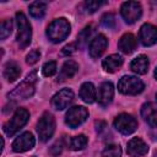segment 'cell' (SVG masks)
Returning a JSON list of instances; mask_svg holds the SVG:
<instances>
[{"instance_id": "cell-1", "label": "cell", "mask_w": 157, "mask_h": 157, "mask_svg": "<svg viewBox=\"0 0 157 157\" xmlns=\"http://www.w3.org/2000/svg\"><path fill=\"white\" fill-rule=\"evenodd\" d=\"M36 82H37V71H32L26 76L23 81L20 82V85L11 91L7 97L10 99H27L34 93L36 88Z\"/></svg>"}, {"instance_id": "cell-2", "label": "cell", "mask_w": 157, "mask_h": 157, "mask_svg": "<svg viewBox=\"0 0 157 157\" xmlns=\"http://www.w3.org/2000/svg\"><path fill=\"white\" fill-rule=\"evenodd\" d=\"M70 23L66 18L60 17L54 20L47 28V37L49 38L50 42L53 43H60L64 39H66V37L70 33Z\"/></svg>"}, {"instance_id": "cell-3", "label": "cell", "mask_w": 157, "mask_h": 157, "mask_svg": "<svg viewBox=\"0 0 157 157\" xmlns=\"http://www.w3.org/2000/svg\"><path fill=\"white\" fill-rule=\"evenodd\" d=\"M16 23H17V44L21 49H25L26 47L29 45L31 38H32V29L31 25L27 20V17L22 12L16 13Z\"/></svg>"}, {"instance_id": "cell-4", "label": "cell", "mask_w": 157, "mask_h": 157, "mask_svg": "<svg viewBox=\"0 0 157 157\" xmlns=\"http://www.w3.org/2000/svg\"><path fill=\"white\" fill-rule=\"evenodd\" d=\"M28 119H29V113L23 108H18L12 115V118L4 125L5 134L7 136H13L17 131H20V129H22L27 124Z\"/></svg>"}, {"instance_id": "cell-5", "label": "cell", "mask_w": 157, "mask_h": 157, "mask_svg": "<svg viewBox=\"0 0 157 157\" xmlns=\"http://www.w3.org/2000/svg\"><path fill=\"white\" fill-rule=\"evenodd\" d=\"M145 88L144 82L136 77V76H130V75H125L123 76L119 82H118V90L123 93V94H130V96H135L140 92H142Z\"/></svg>"}, {"instance_id": "cell-6", "label": "cell", "mask_w": 157, "mask_h": 157, "mask_svg": "<svg viewBox=\"0 0 157 157\" xmlns=\"http://www.w3.org/2000/svg\"><path fill=\"white\" fill-rule=\"evenodd\" d=\"M54 130H55V120H54V117L50 114V113H44L38 124H37V131H38V135H39V139L42 141H48L53 134H54Z\"/></svg>"}, {"instance_id": "cell-7", "label": "cell", "mask_w": 157, "mask_h": 157, "mask_svg": "<svg viewBox=\"0 0 157 157\" xmlns=\"http://www.w3.org/2000/svg\"><path fill=\"white\" fill-rule=\"evenodd\" d=\"M114 128L121 132L123 135H129V134H132L136 128H137V121L136 119L131 115V114H126V113H123V114H119L115 119H114Z\"/></svg>"}, {"instance_id": "cell-8", "label": "cell", "mask_w": 157, "mask_h": 157, "mask_svg": "<svg viewBox=\"0 0 157 157\" xmlns=\"http://www.w3.org/2000/svg\"><path fill=\"white\" fill-rule=\"evenodd\" d=\"M120 13L126 23H134L141 17L142 7L137 1H125L120 7Z\"/></svg>"}, {"instance_id": "cell-9", "label": "cell", "mask_w": 157, "mask_h": 157, "mask_svg": "<svg viewBox=\"0 0 157 157\" xmlns=\"http://www.w3.org/2000/svg\"><path fill=\"white\" fill-rule=\"evenodd\" d=\"M87 117H88V112H87V109L85 107L75 105V107H72V108H70L67 110L66 117H65V123L70 128L75 129V128L80 126L82 123H85Z\"/></svg>"}, {"instance_id": "cell-10", "label": "cell", "mask_w": 157, "mask_h": 157, "mask_svg": "<svg viewBox=\"0 0 157 157\" xmlns=\"http://www.w3.org/2000/svg\"><path fill=\"white\" fill-rule=\"evenodd\" d=\"M74 101V92L70 88H63L52 98V105L56 110H64Z\"/></svg>"}, {"instance_id": "cell-11", "label": "cell", "mask_w": 157, "mask_h": 157, "mask_svg": "<svg viewBox=\"0 0 157 157\" xmlns=\"http://www.w3.org/2000/svg\"><path fill=\"white\" fill-rule=\"evenodd\" d=\"M34 144H36V140H34V136L32 135V132L26 131L13 140L12 150L15 152H26L28 150H32L34 147Z\"/></svg>"}, {"instance_id": "cell-12", "label": "cell", "mask_w": 157, "mask_h": 157, "mask_svg": "<svg viewBox=\"0 0 157 157\" xmlns=\"http://www.w3.org/2000/svg\"><path fill=\"white\" fill-rule=\"evenodd\" d=\"M140 42L145 47H151L157 43V27L151 23H145L140 28Z\"/></svg>"}, {"instance_id": "cell-13", "label": "cell", "mask_w": 157, "mask_h": 157, "mask_svg": "<svg viewBox=\"0 0 157 157\" xmlns=\"http://www.w3.org/2000/svg\"><path fill=\"white\" fill-rule=\"evenodd\" d=\"M107 45H108V39L105 38V36H103V34L96 36L90 43V48H88L90 55L93 59L99 58L107 49Z\"/></svg>"}, {"instance_id": "cell-14", "label": "cell", "mask_w": 157, "mask_h": 157, "mask_svg": "<svg viewBox=\"0 0 157 157\" xmlns=\"http://www.w3.org/2000/svg\"><path fill=\"white\" fill-rule=\"evenodd\" d=\"M126 152L131 157H140L148 152V146L140 139V137H132L128 142Z\"/></svg>"}, {"instance_id": "cell-15", "label": "cell", "mask_w": 157, "mask_h": 157, "mask_svg": "<svg viewBox=\"0 0 157 157\" xmlns=\"http://www.w3.org/2000/svg\"><path fill=\"white\" fill-rule=\"evenodd\" d=\"M113 96H114V86L110 82H103L99 86L98 93H97L98 103L102 107H105V105H108L112 102Z\"/></svg>"}, {"instance_id": "cell-16", "label": "cell", "mask_w": 157, "mask_h": 157, "mask_svg": "<svg viewBox=\"0 0 157 157\" xmlns=\"http://www.w3.org/2000/svg\"><path fill=\"white\" fill-rule=\"evenodd\" d=\"M141 115L150 126L157 128V108L152 103H145L142 105Z\"/></svg>"}, {"instance_id": "cell-17", "label": "cell", "mask_w": 157, "mask_h": 157, "mask_svg": "<svg viewBox=\"0 0 157 157\" xmlns=\"http://www.w3.org/2000/svg\"><path fill=\"white\" fill-rule=\"evenodd\" d=\"M118 48L120 52L125 53V54H130L135 50L136 48V38L134 34L131 33H125L124 36H121V38L118 42Z\"/></svg>"}, {"instance_id": "cell-18", "label": "cell", "mask_w": 157, "mask_h": 157, "mask_svg": "<svg viewBox=\"0 0 157 157\" xmlns=\"http://www.w3.org/2000/svg\"><path fill=\"white\" fill-rule=\"evenodd\" d=\"M123 65V58L119 54H112L108 55L102 61V66L107 72H114Z\"/></svg>"}, {"instance_id": "cell-19", "label": "cell", "mask_w": 157, "mask_h": 157, "mask_svg": "<svg viewBox=\"0 0 157 157\" xmlns=\"http://www.w3.org/2000/svg\"><path fill=\"white\" fill-rule=\"evenodd\" d=\"M80 97L85 103H93L97 98L96 87L91 82H85L81 85L80 88Z\"/></svg>"}, {"instance_id": "cell-20", "label": "cell", "mask_w": 157, "mask_h": 157, "mask_svg": "<svg viewBox=\"0 0 157 157\" xmlns=\"http://www.w3.org/2000/svg\"><path fill=\"white\" fill-rule=\"evenodd\" d=\"M130 69L139 75H144L147 72L148 70V59L146 55L141 54L137 55L135 59H132V61L130 63Z\"/></svg>"}, {"instance_id": "cell-21", "label": "cell", "mask_w": 157, "mask_h": 157, "mask_svg": "<svg viewBox=\"0 0 157 157\" xmlns=\"http://www.w3.org/2000/svg\"><path fill=\"white\" fill-rule=\"evenodd\" d=\"M21 75V69L17 63L15 61H7L4 67V76L9 82L16 81Z\"/></svg>"}, {"instance_id": "cell-22", "label": "cell", "mask_w": 157, "mask_h": 157, "mask_svg": "<svg viewBox=\"0 0 157 157\" xmlns=\"http://www.w3.org/2000/svg\"><path fill=\"white\" fill-rule=\"evenodd\" d=\"M47 4L43 1H34L29 5V15L34 18H42L45 15Z\"/></svg>"}, {"instance_id": "cell-23", "label": "cell", "mask_w": 157, "mask_h": 157, "mask_svg": "<svg viewBox=\"0 0 157 157\" xmlns=\"http://www.w3.org/2000/svg\"><path fill=\"white\" fill-rule=\"evenodd\" d=\"M78 71V65L76 61L74 60H67L64 63L63 67H61V77L64 78H69V77H72L76 72Z\"/></svg>"}, {"instance_id": "cell-24", "label": "cell", "mask_w": 157, "mask_h": 157, "mask_svg": "<svg viewBox=\"0 0 157 157\" xmlns=\"http://www.w3.org/2000/svg\"><path fill=\"white\" fill-rule=\"evenodd\" d=\"M86 145H87V137L85 135H77L70 140V148L74 151L83 150Z\"/></svg>"}, {"instance_id": "cell-25", "label": "cell", "mask_w": 157, "mask_h": 157, "mask_svg": "<svg viewBox=\"0 0 157 157\" xmlns=\"http://www.w3.org/2000/svg\"><path fill=\"white\" fill-rule=\"evenodd\" d=\"M103 157H121V148L119 145H108L103 152H102Z\"/></svg>"}, {"instance_id": "cell-26", "label": "cell", "mask_w": 157, "mask_h": 157, "mask_svg": "<svg viewBox=\"0 0 157 157\" xmlns=\"http://www.w3.org/2000/svg\"><path fill=\"white\" fill-rule=\"evenodd\" d=\"M104 4L105 2H103V1H93V0H90V1H85L83 2L82 9H83V12H86V13H93L102 5H104Z\"/></svg>"}, {"instance_id": "cell-27", "label": "cell", "mask_w": 157, "mask_h": 157, "mask_svg": "<svg viewBox=\"0 0 157 157\" xmlns=\"http://www.w3.org/2000/svg\"><path fill=\"white\" fill-rule=\"evenodd\" d=\"M11 31H12V21L6 18L1 22V27H0V38L4 40L6 39L10 34H11Z\"/></svg>"}, {"instance_id": "cell-28", "label": "cell", "mask_w": 157, "mask_h": 157, "mask_svg": "<svg viewBox=\"0 0 157 157\" xmlns=\"http://www.w3.org/2000/svg\"><path fill=\"white\" fill-rule=\"evenodd\" d=\"M42 72L47 77L53 76L56 72V63L55 61H48V63H45L43 65V67H42Z\"/></svg>"}, {"instance_id": "cell-29", "label": "cell", "mask_w": 157, "mask_h": 157, "mask_svg": "<svg viewBox=\"0 0 157 157\" xmlns=\"http://www.w3.org/2000/svg\"><path fill=\"white\" fill-rule=\"evenodd\" d=\"M101 23L105 28H114L115 27V16L113 13H104L102 16Z\"/></svg>"}, {"instance_id": "cell-30", "label": "cell", "mask_w": 157, "mask_h": 157, "mask_svg": "<svg viewBox=\"0 0 157 157\" xmlns=\"http://www.w3.org/2000/svg\"><path fill=\"white\" fill-rule=\"evenodd\" d=\"M92 32H93L92 26L85 27V28L80 32V34H78V42H80L81 44H85V43L88 40V38H90V36L92 34Z\"/></svg>"}, {"instance_id": "cell-31", "label": "cell", "mask_w": 157, "mask_h": 157, "mask_svg": "<svg viewBox=\"0 0 157 157\" xmlns=\"http://www.w3.org/2000/svg\"><path fill=\"white\" fill-rule=\"evenodd\" d=\"M39 56H40V53H39V50H37V49H33V50H31V52L27 54V56H26V61H27V64H29V65H33V64H36V63L38 61Z\"/></svg>"}, {"instance_id": "cell-32", "label": "cell", "mask_w": 157, "mask_h": 157, "mask_svg": "<svg viewBox=\"0 0 157 157\" xmlns=\"http://www.w3.org/2000/svg\"><path fill=\"white\" fill-rule=\"evenodd\" d=\"M76 49H77V45H76V43H71V44H67V45H65V47L63 48L61 53H63L64 55H70V54L75 53V52H76Z\"/></svg>"}, {"instance_id": "cell-33", "label": "cell", "mask_w": 157, "mask_h": 157, "mask_svg": "<svg viewBox=\"0 0 157 157\" xmlns=\"http://www.w3.org/2000/svg\"><path fill=\"white\" fill-rule=\"evenodd\" d=\"M61 151H63V145H61V142H55L52 147H50V153L53 155V156H59L60 153H61Z\"/></svg>"}, {"instance_id": "cell-34", "label": "cell", "mask_w": 157, "mask_h": 157, "mask_svg": "<svg viewBox=\"0 0 157 157\" xmlns=\"http://www.w3.org/2000/svg\"><path fill=\"white\" fill-rule=\"evenodd\" d=\"M155 77H156V80H157V67H156V70H155Z\"/></svg>"}, {"instance_id": "cell-35", "label": "cell", "mask_w": 157, "mask_h": 157, "mask_svg": "<svg viewBox=\"0 0 157 157\" xmlns=\"http://www.w3.org/2000/svg\"><path fill=\"white\" fill-rule=\"evenodd\" d=\"M32 157H36V156H32Z\"/></svg>"}]
</instances>
